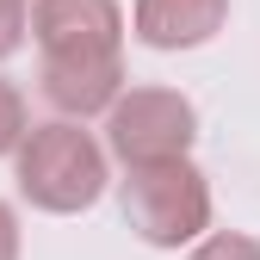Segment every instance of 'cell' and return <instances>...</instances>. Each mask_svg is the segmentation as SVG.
Segmentation results:
<instances>
[{
    "label": "cell",
    "mask_w": 260,
    "mask_h": 260,
    "mask_svg": "<svg viewBox=\"0 0 260 260\" xmlns=\"http://www.w3.org/2000/svg\"><path fill=\"white\" fill-rule=\"evenodd\" d=\"M31 31L44 50V100L62 118H93L118 100L124 87V13L118 0H38L31 7Z\"/></svg>",
    "instance_id": "1"
},
{
    "label": "cell",
    "mask_w": 260,
    "mask_h": 260,
    "mask_svg": "<svg viewBox=\"0 0 260 260\" xmlns=\"http://www.w3.org/2000/svg\"><path fill=\"white\" fill-rule=\"evenodd\" d=\"M13 155H19V192L38 211L69 217V211H87L106 192V149L69 118L25 130Z\"/></svg>",
    "instance_id": "2"
},
{
    "label": "cell",
    "mask_w": 260,
    "mask_h": 260,
    "mask_svg": "<svg viewBox=\"0 0 260 260\" xmlns=\"http://www.w3.org/2000/svg\"><path fill=\"white\" fill-rule=\"evenodd\" d=\"M124 223L149 248H180L211 230V186L186 155L137 161L124 174Z\"/></svg>",
    "instance_id": "3"
},
{
    "label": "cell",
    "mask_w": 260,
    "mask_h": 260,
    "mask_svg": "<svg viewBox=\"0 0 260 260\" xmlns=\"http://www.w3.org/2000/svg\"><path fill=\"white\" fill-rule=\"evenodd\" d=\"M192 137H199V112H192L186 93H168V87H130L106 106V143L124 168L137 161H168V155H186Z\"/></svg>",
    "instance_id": "4"
},
{
    "label": "cell",
    "mask_w": 260,
    "mask_h": 260,
    "mask_svg": "<svg viewBox=\"0 0 260 260\" xmlns=\"http://www.w3.org/2000/svg\"><path fill=\"white\" fill-rule=\"evenodd\" d=\"M223 19L230 0H137V38L149 50H199L223 31Z\"/></svg>",
    "instance_id": "5"
},
{
    "label": "cell",
    "mask_w": 260,
    "mask_h": 260,
    "mask_svg": "<svg viewBox=\"0 0 260 260\" xmlns=\"http://www.w3.org/2000/svg\"><path fill=\"white\" fill-rule=\"evenodd\" d=\"M192 260H260V242L242 236V230H217V236H205L192 248Z\"/></svg>",
    "instance_id": "6"
},
{
    "label": "cell",
    "mask_w": 260,
    "mask_h": 260,
    "mask_svg": "<svg viewBox=\"0 0 260 260\" xmlns=\"http://www.w3.org/2000/svg\"><path fill=\"white\" fill-rule=\"evenodd\" d=\"M19 137H25V93L0 75V155H13Z\"/></svg>",
    "instance_id": "7"
},
{
    "label": "cell",
    "mask_w": 260,
    "mask_h": 260,
    "mask_svg": "<svg viewBox=\"0 0 260 260\" xmlns=\"http://www.w3.org/2000/svg\"><path fill=\"white\" fill-rule=\"evenodd\" d=\"M25 44V0H0V56Z\"/></svg>",
    "instance_id": "8"
},
{
    "label": "cell",
    "mask_w": 260,
    "mask_h": 260,
    "mask_svg": "<svg viewBox=\"0 0 260 260\" xmlns=\"http://www.w3.org/2000/svg\"><path fill=\"white\" fill-rule=\"evenodd\" d=\"M0 260H19V217L0 205Z\"/></svg>",
    "instance_id": "9"
}]
</instances>
